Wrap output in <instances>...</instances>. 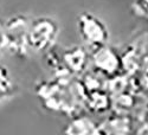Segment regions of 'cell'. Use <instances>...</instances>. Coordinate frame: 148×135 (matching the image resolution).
I'll use <instances>...</instances> for the list:
<instances>
[{"label":"cell","instance_id":"obj_3","mask_svg":"<svg viewBox=\"0 0 148 135\" xmlns=\"http://www.w3.org/2000/svg\"><path fill=\"white\" fill-rule=\"evenodd\" d=\"M77 30L81 38L94 50L106 45L109 38L106 24L90 12H83L78 16Z\"/></svg>","mask_w":148,"mask_h":135},{"label":"cell","instance_id":"obj_1","mask_svg":"<svg viewBox=\"0 0 148 135\" xmlns=\"http://www.w3.org/2000/svg\"><path fill=\"white\" fill-rule=\"evenodd\" d=\"M59 34L58 23L50 17H38L30 21L27 30V45L30 50L40 52L49 50Z\"/></svg>","mask_w":148,"mask_h":135},{"label":"cell","instance_id":"obj_8","mask_svg":"<svg viewBox=\"0 0 148 135\" xmlns=\"http://www.w3.org/2000/svg\"><path fill=\"white\" fill-rule=\"evenodd\" d=\"M90 104H91V109L96 110V112H97L98 104H100V112H102V110L107 109V96L100 91H96L95 94L91 95Z\"/></svg>","mask_w":148,"mask_h":135},{"label":"cell","instance_id":"obj_4","mask_svg":"<svg viewBox=\"0 0 148 135\" xmlns=\"http://www.w3.org/2000/svg\"><path fill=\"white\" fill-rule=\"evenodd\" d=\"M94 63L96 68H98L104 73H115L120 68V58L117 53L110 47H107L106 45L98 47L95 50V53L92 56Z\"/></svg>","mask_w":148,"mask_h":135},{"label":"cell","instance_id":"obj_2","mask_svg":"<svg viewBox=\"0 0 148 135\" xmlns=\"http://www.w3.org/2000/svg\"><path fill=\"white\" fill-rule=\"evenodd\" d=\"M29 24H30L29 19L23 14L11 17L4 24L6 50L20 57L27 53V51L30 50L27 45Z\"/></svg>","mask_w":148,"mask_h":135},{"label":"cell","instance_id":"obj_5","mask_svg":"<svg viewBox=\"0 0 148 135\" xmlns=\"http://www.w3.org/2000/svg\"><path fill=\"white\" fill-rule=\"evenodd\" d=\"M63 62L69 71L81 73L85 70L88 64V53L81 46H73L63 55Z\"/></svg>","mask_w":148,"mask_h":135},{"label":"cell","instance_id":"obj_6","mask_svg":"<svg viewBox=\"0 0 148 135\" xmlns=\"http://www.w3.org/2000/svg\"><path fill=\"white\" fill-rule=\"evenodd\" d=\"M98 128H96V125L92 122V120L88 117H75L72 119L65 129V133L68 134H94L98 133Z\"/></svg>","mask_w":148,"mask_h":135},{"label":"cell","instance_id":"obj_9","mask_svg":"<svg viewBox=\"0 0 148 135\" xmlns=\"http://www.w3.org/2000/svg\"><path fill=\"white\" fill-rule=\"evenodd\" d=\"M6 50V39H5V31L4 24L0 23V53Z\"/></svg>","mask_w":148,"mask_h":135},{"label":"cell","instance_id":"obj_7","mask_svg":"<svg viewBox=\"0 0 148 135\" xmlns=\"http://www.w3.org/2000/svg\"><path fill=\"white\" fill-rule=\"evenodd\" d=\"M12 90H13V82L10 77V73L5 66L0 65V102L8 99Z\"/></svg>","mask_w":148,"mask_h":135}]
</instances>
